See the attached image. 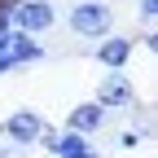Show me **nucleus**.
I'll return each mask as SVG.
<instances>
[{
    "label": "nucleus",
    "instance_id": "0eeeda50",
    "mask_svg": "<svg viewBox=\"0 0 158 158\" xmlns=\"http://www.w3.org/2000/svg\"><path fill=\"white\" fill-rule=\"evenodd\" d=\"M106 110L101 106H97V101H79L70 114H66V132H79V136H97V132H101L106 127Z\"/></svg>",
    "mask_w": 158,
    "mask_h": 158
},
{
    "label": "nucleus",
    "instance_id": "1a4fd4ad",
    "mask_svg": "<svg viewBox=\"0 0 158 158\" xmlns=\"http://www.w3.org/2000/svg\"><path fill=\"white\" fill-rule=\"evenodd\" d=\"M136 13H141V22L149 27L154 18H158V0H136Z\"/></svg>",
    "mask_w": 158,
    "mask_h": 158
},
{
    "label": "nucleus",
    "instance_id": "f257e3e1",
    "mask_svg": "<svg viewBox=\"0 0 158 158\" xmlns=\"http://www.w3.org/2000/svg\"><path fill=\"white\" fill-rule=\"evenodd\" d=\"M66 27H70L75 40L97 44V40H106L114 31V9L106 5V0H75L70 13H66Z\"/></svg>",
    "mask_w": 158,
    "mask_h": 158
},
{
    "label": "nucleus",
    "instance_id": "423d86ee",
    "mask_svg": "<svg viewBox=\"0 0 158 158\" xmlns=\"http://www.w3.org/2000/svg\"><path fill=\"white\" fill-rule=\"evenodd\" d=\"M132 53H136V40L123 35V31H110L106 40H97V53H92V57H97L106 70H127Z\"/></svg>",
    "mask_w": 158,
    "mask_h": 158
},
{
    "label": "nucleus",
    "instance_id": "f03ea898",
    "mask_svg": "<svg viewBox=\"0 0 158 158\" xmlns=\"http://www.w3.org/2000/svg\"><path fill=\"white\" fill-rule=\"evenodd\" d=\"M97 106L106 114H127L132 106H141V97H136V84L127 79V70H106V79L97 84Z\"/></svg>",
    "mask_w": 158,
    "mask_h": 158
},
{
    "label": "nucleus",
    "instance_id": "6e6552de",
    "mask_svg": "<svg viewBox=\"0 0 158 158\" xmlns=\"http://www.w3.org/2000/svg\"><path fill=\"white\" fill-rule=\"evenodd\" d=\"M141 145V136H136L132 127H123V132H114V149H136Z\"/></svg>",
    "mask_w": 158,
    "mask_h": 158
},
{
    "label": "nucleus",
    "instance_id": "39448f33",
    "mask_svg": "<svg viewBox=\"0 0 158 158\" xmlns=\"http://www.w3.org/2000/svg\"><path fill=\"white\" fill-rule=\"evenodd\" d=\"M57 27V5L53 0H18V9H13V31H22V35H48Z\"/></svg>",
    "mask_w": 158,
    "mask_h": 158
},
{
    "label": "nucleus",
    "instance_id": "7ed1b4c3",
    "mask_svg": "<svg viewBox=\"0 0 158 158\" xmlns=\"http://www.w3.org/2000/svg\"><path fill=\"white\" fill-rule=\"evenodd\" d=\"M44 127H48L44 114H35V110H13V114H5V123H0V141H5L9 149H31Z\"/></svg>",
    "mask_w": 158,
    "mask_h": 158
},
{
    "label": "nucleus",
    "instance_id": "9b49d317",
    "mask_svg": "<svg viewBox=\"0 0 158 158\" xmlns=\"http://www.w3.org/2000/svg\"><path fill=\"white\" fill-rule=\"evenodd\" d=\"M13 70H18V66L9 62V57H5V53H0V75H13Z\"/></svg>",
    "mask_w": 158,
    "mask_h": 158
},
{
    "label": "nucleus",
    "instance_id": "9d476101",
    "mask_svg": "<svg viewBox=\"0 0 158 158\" xmlns=\"http://www.w3.org/2000/svg\"><path fill=\"white\" fill-rule=\"evenodd\" d=\"M132 40H136V44H145L149 53H158V31H154V22H149V27H145L141 35H132Z\"/></svg>",
    "mask_w": 158,
    "mask_h": 158
},
{
    "label": "nucleus",
    "instance_id": "20e7f679",
    "mask_svg": "<svg viewBox=\"0 0 158 158\" xmlns=\"http://www.w3.org/2000/svg\"><path fill=\"white\" fill-rule=\"evenodd\" d=\"M35 145H44L53 158H101L92 136H79V132H66V127H44Z\"/></svg>",
    "mask_w": 158,
    "mask_h": 158
},
{
    "label": "nucleus",
    "instance_id": "f8f14e48",
    "mask_svg": "<svg viewBox=\"0 0 158 158\" xmlns=\"http://www.w3.org/2000/svg\"><path fill=\"white\" fill-rule=\"evenodd\" d=\"M9 154H13V149H9V145H5V141H0V158H9Z\"/></svg>",
    "mask_w": 158,
    "mask_h": 158
}]
</instances>
